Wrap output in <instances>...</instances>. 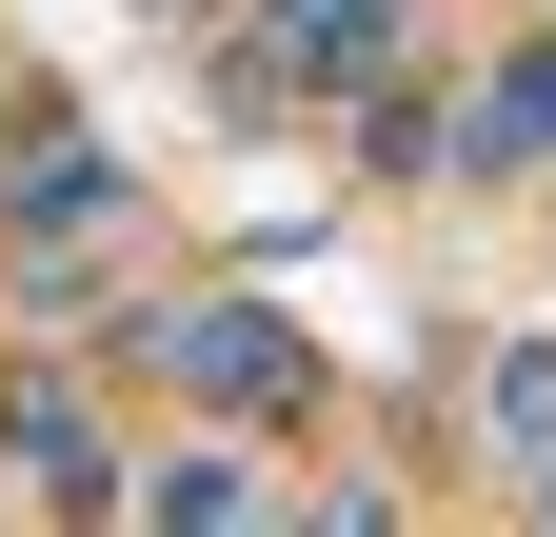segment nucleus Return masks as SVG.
Returning a JSON list of instances; mask_svg holds the SVG:
<instances>
[{"label":"nucleus","instance_id":"f03ea898","mask_svg":"<svg viewBox=\"0 0 556 537\" xmlns=\"http://www.w3.org/2000/svg\"><path fill=\"white\" fill-rule=\"evenodd\" d=\"M0 220H21V239H100V220H119V160H100V140H40V160H0Z\"/></svg>","mask_w":556,"mask_h":537},{"label":"nucleus","instance_id":"7ed1b4c3","mask_svg":"<svg viewBox=\"0 0 556 537\" xmlns=\"http://www.w3.org/2000/svg\"><path fill=\"white\" fill-rule=\"evenodd\" d=\"M160 359H179L199 398H239V419H278V398H299V359H278L258 319H160Z\"/></svg>","mask_w":556,"mask_h":537},{"label":"nucleus","instance_id":"f257e3e1","mask_svg":"<svg viewBox=\"0 0 556 537\" xmlns=\"http://www.w3.org/2000/svg\"><path fill=\"white\" fill-rule=\"evenodd\" d=\"M378 40H397V0H258L278 80H378Z\"/></svg>","mask_w":556,"mask_h":537},{"label":"nucleus","instance_id":"39448f33","mask_svg":"<svg viewBox=\"0 0 556 537\" xmlns=\"http://www.w3.org/2000/svg\"><path fill=\"white\" fill-rule=\"evenodd\" d=\"M497 438H517V458L556 438V359H497Z\"/></svg>","mask_w":556,"mask_h":537},{"label":"nucleus","instance_id":"20e7f679","mask_svg":"<svg viewBox=\"0 0 556 537\" xmlns=\"http://www.w3.org/2000/svg\"><path fill=\"white\" fill-rule=\"evenodd\" d=\"M457 160H477V179H497V160H556V40L477 80V120H457Z\"/></svg>","mask_w":556,"mask_h":537}]
</instances>
